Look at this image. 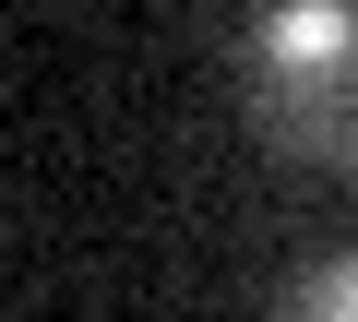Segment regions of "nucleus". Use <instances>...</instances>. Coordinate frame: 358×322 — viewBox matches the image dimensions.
Instances as JSON below:
<instances>
[{
	"mask_svg": "<svg viewBox=\"0 0 358 322\" xmlns=\"http://www.w3.org/2000/svg\"><path fill=\"white\" fill-rule=\"evenodd\" d=\"M239 108L287 168L358 180V0H263L239 36Z\"/></svg>",
	"mask_w": 358,
	"mask_h": 322,
	"instance_id": "nucleus-1",
	"label": "nucleus"
},
{
	"mask_svg": "<svg viewBox=\"0 0 358 322\" xmlns=\"http://www.w3.org/2000/svg\"><path fill=\"white\" fill-rule=\"evenodd\" d=\"M287 310H310V322H358V251H346V263H310V275L287 286Z\"/></svg>",
	"mask_w": 358,
	"mask_h": 322,
	"instance_id": "nucleus-2",
	"label": "nucleus"
}]
</instances>
